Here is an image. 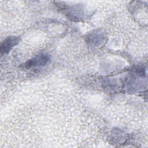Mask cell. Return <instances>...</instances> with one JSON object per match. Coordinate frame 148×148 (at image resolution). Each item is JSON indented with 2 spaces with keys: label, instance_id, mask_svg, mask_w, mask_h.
I'll use <instances>...</instances> for the list:
<instances>
[{
  "label": "cell",
  "instance_id": "obj_2",
  "mask_svg": "<svg viewBox=\"0 0 148 148\" xmlns=\"http://www.w3.org/2000/svg\"><path fill=\"white\" fill-rule=\"evenodd\" d=\"M18 38L15 36H10L6 38L1 45V53H7L10 50L18 43Z\"/></svg>",
  "mask_w": 148,
  "mask_h": 148
},
{
  "label": "cell",
  "instance_id": "obj_1",
  "mask_svg": "<svg viewBox=\"0 0 148 148\" xmlns=\"http://www.w3.org/2000/svg\"><path fill=\"white\" fill-rule=\"evenodd\" d=\"M49 60V57L46 54H42L37 56L29 61H28L25 64V66L27 68L38 66L45 65Z\"/></svg>",
  "mask_w": 148,
  "mask_h": 148
}]
</instances>
